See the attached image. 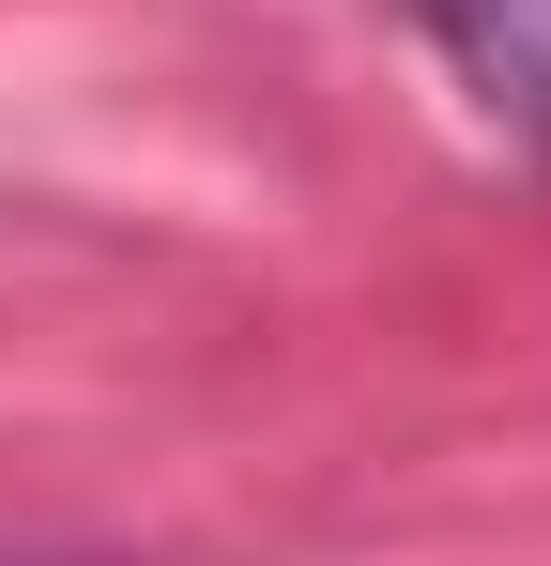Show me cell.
I'll return each mask as SVG.
<instances>
[{"instance_id":"obj_1","label":"cell","mask_w":551,"mask_h":566,"mask_svg":"<svg viewBox=\"0 0 551 566\" xmlns=\"http://www.w3.org/2000/svg\"><path fill=\"white\" fill-rule=\"evenodd\" d=\"M398 15L445 46V77L490 107L521 154H551V0H398Z\"/></svg>"}]
</instances>
